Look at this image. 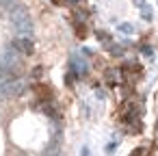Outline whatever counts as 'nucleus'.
Segmentation results:
<instances>
[{"instance_id": "nucleus-3", "label": "nucleus", "mask_w": 158, "mask_h": 156, "mask_svg": "<svg viewBox=\"0 0 158 156\" xmlns=\"http://www.w3.org/2000/svg\"><path fill=\"white\" fill-rule=\"evenodd\" d=\"M141 154H145V152H143V150H134V152H132V156H141Z\"/></svg>"}, {"instance_id": "nucleus-1", "label": "nucleus", "mask_w": 158, "mask_h": 156, "mask_svg": "<svg viewBox=\"0 0 158 156\" xmlns=\"http://www.w3.org/2000/svg\"><path fill=\"white\" fill-rule=\"evenodd\" d=\"M33 89H35L39 102H50V98H52V89H50L48 85H41V82H39V85H35Z\"/></svg>"}, {"instance_id": "nucleus-2", "label": "nucleus", "mask_w": 158, "mask_h": 156, "mask_svg": "<svg viewBox=\"0 0 158 156\" xmlns=\"http://www.w3.org/2000/svg\"><path fill=\"white\" fill-rule=\"evenodd\" d=\"M74 26H76V35H78L80 39H85V37H87V26H85V24H78V22H76Z\"/></svg>"}, {"instance_id": "nucleus-4", "label": "nucleus", "mask_w": 158, "mask_h": 156, "mask_svg": "<svg viewBox=\"0 0 158 156\" xmlns=\"http://www.w3.org/2000/svg\"><path fill=\"white\" fill-rule=\"evenodd\" d=\"M67 0H54V5H65Z\"/></svg>"}]
</instances>
